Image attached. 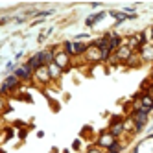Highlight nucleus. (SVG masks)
Listing matches in <instances>:
<instances>
[{
    "label": "nucleus",
    "mask_w": 153,
    "mask_h": 153,
    "mask_svg": "<svg viewBox=\"0 0 153 153\" xmlns=\"http://www.w3.org/2000/svg\"><path fill=\"white\" fill-rule=\"evenodd\" d=\"M20 87H22V81H20L15 74H9V76H6V79L2 81V85H0V94L7 96L11 92H17Z\"/></svg>",
    "instance_id": "1"
},
{
    "label": "nucleus",
    "mask_w": 153,
    "mask_h": 153,
    "mask_svg": "<svg viewBox=\"0 0 153 153\" xmlns=\"http://www.w3.org/2000/svg\"><path fill=\"white\" fill-rule=\"evenodd\" d=\"M114 142H116V138L111 135V131L105 129V131H100V133H98V137H96V140H94V144H96L98 148H102L103 151H107L109 148L114 144Z\"/></svg>",
    "instance_id": "2"
},
{
    "label": "nucleus",
    "mask_w": 153,
    "mask_h": 153,
    "mask_svg": "<svg viewBox=\"0 0 153 153\" xmlns=\"http://www.w3.org/2000/svg\"><path fill=\"white\" fill-rule=\"evenodd\" d=\"M13 74H15L22 83H31V81H33V74H35V72L31 70L26 63H22V65H19V67L13 68Z\"/></svg>",
    "instance_id": "3"
},
{
    "label": "nucleus",
    "mask_w": 153,
    "mask_h": 153,
    "mask_svg": "<svg viewBox=\"0 0 153 153\" xmlns=\"http://www.w3.org/2000/svg\"><path fill=\"white\" fill-rule=\"evenodd\" d=\"M129 116L133 118V122H135V126H137V133L144 131V129H146V126L149 124V114L142 113V111H131V113H129Z\"/></svg>",
    "instance_id": "4"
},
{
    "label": "nucleus",
    "mask_w": 153,
    "mask_h": 153,
    "mask_svg": "<svg viewBox=\"0 0 153 153\" xmlns=\"http://www.w3.org/2000/svg\"><path fill=\"white\" fill-rule=\"evenodd\" d=\"M53 65H57V67H59L63 72H67V70L72 68V57L68 56L67 52L59 50V52L56 53V57H53Z\"/></svg>",
    "instance_id": "5"
},
{
    "label": "nucleus",
    "mask_w": 153,
    "mask_h": 153,
    "mask_svg": "<svg viewBox=\"0 0 153 153\" xmlns=\"http://www.w3.org/2000/svg\"><path fill=\"white\" fill-rule=\"evenodd\" d=\"M83 59H85V61H89V63H102V50L94 45V41L89 42V48H87Z\"/></svg>",
    "instance_id": "6"
},
{
    "label": "nucleus",
    "mask_w": 153,
    "mask_h": 153,
    "mask_svg": "<svg viewBox=\"0 0 153 153\" xmlns=\"http://www.w3.org/2000/svg\"><path fill=\"white\" fill-rule=\"evenodd\" d=\"M33 83H37V85H41V87H46V85L52 83L48 67H41V68L35 70V74H33Z\"/></svg>",
    "instance_id": "7"
},
{
    "label": "nucleus",
    "mask_w": 153,
    "mask_h": 153,
    "mask_svg": "<svg viewBox=\"0 0 153 153\" xmlns=\"http://www.w3.org/2000/svg\"><path fill=\"white\" fill-rule=\"evenodd\" d=\"M133 53H135V52H131V50H129L126 45H122V46H120V48H118V50L113 53L111 61H113V63H116V61H122V63H126V61H127L131 56H133Z\"/></svg>",
    "instance_id": "8"
},
{
    "label": "nucleus",
    "mask_w": 153,
    "mask_h": 153,
    "mask_svg": "<svg viewBox=\"0 0 153 153\" xmlns=\"http://www.w3.org/2000/svg\"><path fill=\"white\" fill-rule=\"evenodd\" d=\"M39 56H41L42 67H50V65L53 63V57H56V53L52 52V48H42V50H39Z\"/></svg>",
    "instance_id": "9"
},
{
    "label": "nucleus",
    "mask_w": 153,
    "mask_h": 153,
    "mask_svg": "<svg viewBox=\"0 0 153 153\" xmlns=\"http://www.w3.org/2000/svg\"><path fill=\"white\" fill-rule=\"evenodd\" d=\"M122 45H124V37L120 35V33H114V31H111V39H109V50H111V53H114Z\"/></svg>",
    "instance_id": "10"
},
{
    "label": "nucleus",
    "mask_w": 153,
    "mask_h": 153,
    "mask_svg": "<svg viewBox=\"0 0 153 153\" xmlns=\"http://www.w3.org/2000/svg\"><path fill=\"white\" fill-rule=\"evenodd\" d=\"M109 131H111V135L116 138V140H120L124 135H126V129H124V120L122 122H114V124H109Z\"/></svg>",
    "instance_id": "11"
},
{
    "label": "nucleus",
    "mask_w": 153,
    "mask_h": 153,
    "mask_svg": "<svg viewBox=\"0 0 153 153\" xmlns=\"http://www.w3.org/2000/svg\"><path fill=\"white\" fill-rule=\"evenodd\" d=\"M138 56H140L142 63H149V61H153V45H151V42L138 52Z\"/></svg>",
    "instance_id": "12"
},
{
    "label": "nucleus",
    "mask_w": 153,
    "mask_h": 153,
    "mask_svg": "<svg viewBox=\"0 0 153 153\" xmlns=\"http://www.w3.org/2000/svg\"><path fill=\"white\" fill-rule=\"evenodd\" d=\"M105 15H107V11H98V13H94V15H91L89 19L85 20V24H87V28H92V26H96L100 20H103L105 19Z\"/></svg>",
    "instance_id": "13"
},
{
    "label": "nucleus",
    "mask_w": 153,
    "mask_h": 153,
    "mask_svg": "<svg viewBox=\"0 0 153 153\" xmlns=\"http://www.w3.org/2000/svg\"><path fill=\"white\" fill-rule=\"evenodd\" d=\"M124 129H126V135H137V126L129 114L124 116Z\"/></svg>",
    "instance_id": "14"
},
{
    "label": "nucleus",
    "mask_w": 153,
    "mask_h": 153,
    "mask_svg": "<svg viewBox=\"0 0 153 153\" xmlns=\"http://www.w3.org/2000/svg\"><path fill=\"white\" fill-rule=\"evenodd\" d=\"M26 65H28V67L33 70V72H35L37 68H41V67H42V63H41V56H39V52H35L33 56H30V59L26 61Z\"/></svg>",
    "instance_id": "15"
},
{
    "label": "nucleus",
    "mask_w": 153,
    "mask_h": 153,
    "mask_svg": "<svg viewBox=\"0 0 153 153\" xmlns=\"http://www.w3.org/2000/svg\"><path fill=\"white\" fill-rule=\"evenodd\" d=\"M124 65H126V68H138V67H142V59L138 56V52H135Z\"/></svg>",
    "instance_id": "16"
},
{
    "label": "nucleus",
    "mask_w": 153,
    "mask_h": 153,
    "mask_svg": "<svg viewBox=\"0 0 153 153\" xmlns=\"http://www.w3.org/2000/svg\"><path fill=\"white\" fill-rule=\"evenodd\" d=\"M48 72H50V79H52V81H59L61 76H63V70L57 67V65H53V63L48 67Z\"/></svg>",
    "instance_id": "17"
},
{
    "label": "nucleus",
    "mask_w": 153,
    "mask_h": 153,
    "mask_svg": "<svg viewBox=\"0 0 153 153\" xmlns=\"http://www.w3.org/2000/svg\"><path fill=\"white\" fill-rule=\"evenodd\" d=\"M109 15L116 19V22H114L116 28H118V26H122L126 20H127V13H124V11H109Z\"/></svg>",
    "instance_id": "18"
},
{
    "label": "nucleus",
    "mask_w": 153,
    "mask_h": 153,
    "mask_svg": "<svg viewBox=\"0 0 153 153\" xmlns=\"http://www.w3.org/2000/svg\"><path fill=\"white\" fill-rule=\"evenodd\" d=\"M124 151H126V146H124V142H122V140H116L114 144H113L111 148H109L105 153H124Z\"/></svg>",
    "instance_id": "19"
},
{
    "label": "nucleus",
    "mask_w": 153,
    "mask_h": 153,
    "mask_svg": "<svg viewBox=\"0 0 153 153\" xmlns=\"http://www.w3.org/2000/svg\"><path fill=\"white\" fill-rule=\"evenodd\" d=\"M85 153H105L102 148H98L96 144H92V146H89V148H87V151Z\"/></svg>",
    "instance_id": "20"
},
{
    "label": "nucleus",
    "mask_w": 153,
    "mask_h": 153,
    "mask_svg": "<svg viewBox=\"0 0 153 153\" xmlns=\"http://www.w3.org/2000/svg\"><path fill=\"white\" fill-rule=\"evenodd\" d=\"M72 149H74V151H79V149H81V140L76 138V140L72 142Z\"/></svg>",
    "instance_id": "21"
},
{
    "label": "nucleus",
    "mask_w": 153,
    "mask_h": 153,
    "mask_svg": "<svg viewBox=\"0 0 153 153\" xmlns=\"http://www.w3.org/2000/svg\"><path fill=\"white\" fill-rule=\"evenodd\" d=\"M37 17H41V19H45V17H50V15H53V11L50 9V11H39V13H35Z\"/></svg>",
    "instance_id": "22"
},
{
    "label": "nucleus",
    "mask_w": 153,
    "mask_h": 153,
    "mask_svg": "<svg viewBox=\"0 0 153 153\" xmlns=\"http://www.w3.org/2000/svg\"><path fill=\"white\" fill-rule=\"evenodd\" d=\"M4 109H6V96L0 94V113H2Z\"/></svg>",
    "instance_id": "23"
},
{
    "label": "nucleus",
    "mask_w": 153,
    "mask_h": 153,
    "mask_svg": "<svg viewBox=\"0 0 153 153\" xmlns=\"http://www.w3.org/2000/svg\"><path fill=\"white\" fill-rule=\"evenodd\" d=\"M4 133H7V135H6V140H9V138L13 137V129H11V127H7V129L4 131Z\"/></svg>",
    "instance_id": "24"
},
{
    "label": "nucleus",
    "mask_w": 153,
    "mask_h": 153,
    "mask_svg": "<svg viewBox=\"0 0 153 153\" xmlns=\"http://www.w3.org/2000/svg\"><path fill=\"white\" fill-rule=\"evenodd\" d=\"M26 135H28V131H26V129L19 131V138H26Z\"/></svg>",
    "instance_id": "25"
},
{
    "label": "nucleus",
    "mask_w": 153,
    "mask_h": 153,
    "mask_svg": "<svg viewBox=\"0 0 153 153\" xmlns=\"http://www.w3.org/2000/svg\"><path fill=\"white\" fill-rule=\"evenodd\" d=\"M148 33H149V39L153 41V28H149V30H148Z\"/></svg>",
    "instance_id": "26"
},
{
    "label": "nucleus",
    "mask_w": 153,
    "mask_h": 153,
    "mask_svg": "<svg viewBox=\"0 0 153 153\" xmlns=\"http://www.w3.org/2000/svg\"><path fill=\"white\" fill-rule=\"evenodd\" d=\"M0 137H2V133H0Z\"/></svg>",
    "instance_id": "27"
}]
</instances>
